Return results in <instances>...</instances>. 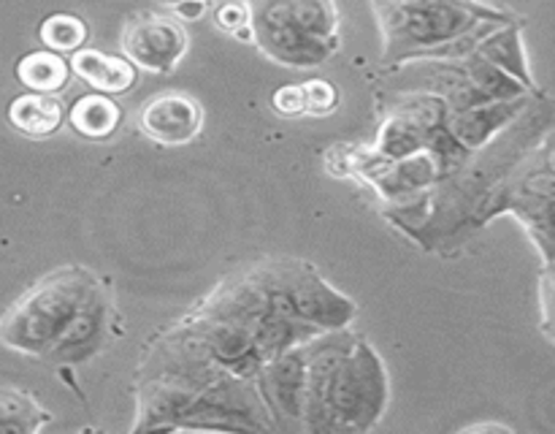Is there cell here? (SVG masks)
<instances>
[{"label":"cell","mask_w":555,"mask_h":434,"mask_svg":"<svg viewBox=\"0 0 555 434\" xmlns=\"http://www.w3.org/2000/svg\"><path fill=\"white\" fill-rule=\"evenodd\" d=\"M103 320L98 280L79 266L52 271L0 318V342L27 356L79 358Z\"/></svg>","instance_id":"obj_1"},{"label":"cell","mask_w":555,"mask_h":434,"mask_svg":"<svg viewBox=\"0 0 555 434\" xmlns=\"http://www.w3.org/2000/svg\"><path fill=\"white\" fill-rule=\"evenodd\" d=\"M201 125H204L201 103L184 92H163L141 108V130L157 144H190L201 133Z\"/></svg>","instance_id":"obj_2"},{"label":"cell","mask_w":555,"mask_h":434,"mask_svg":"<svg viewBox=\"0 0 555 434\" xmlns=\"http://www.w3.org/2000/svg\"><path fill=\"white\" fill-rule=\"evenodd\" d=\"M130 60L150 71H171L188 49V36L168 16H144L133 22L122 41Z\"/></svg>","instance_id":"obj_3"},{"label":"cell","mask_w":555,"mask_h":434,"mask_svg":"<svg viewBox=\"0 0 555 434\" xmlns=\"http://www.w3.org/2000/svg\"><path fill=\"white\" fill-rule=\"evenodd\" d=\"M70 68L81 76L90 87L106 95H117L133 87L135 68L130 60L114 58V54H103L98 49H81L70 60Z\"/></svg>","instance_id":"obj_4"},{"label":"cell","mask_w":555,"mask_h":434,"mask_svg":"<svg viewBox=\"0 0 555 434\" xmlns=\"http://www.w3.org/2000/svg\"><path fill=\"white\" fill-rule=\"evenodd\" d=\"M9 123L30 139H47L63 125V103L47 92H25L9 103Z\"/></svg>","instance_id":"obj_5"},{"label":"cell","mask_w":555,"mask_h":434,"mask_svg":"<svg viewBox=\"0 0 555 434\" xmlns=\"http://www.w3.org/2000/svg\"><path fill=\"white\" fill-rule=\"evenodd\" d=\"M119 117L122 112L106 92H90L70 106L68 123L85 139H108L117 130Z\"/></svg>","instance_id":"obj_6"},{"label":"cell","mask_w":555,"mask_h":434,"mask_svg":"<svg viewBox=\"0 0 555 434\" xmlns=\"http://www.w3.org/2000/svg\"><path fill=\"white\" fill-rule=\"evenodd\" d=\"M16 79L33 92H60L70 79V63L60 58L52 49H38V52L25 54L16 63Z\"/></svg>","instance_id":"obj_7"},{"label":"cell","mask_w":555,"mask_h":434,"mask_svg":"<svg viewBox=\"0 0 555 434\" xmlns=\"http://www.w3.org/2000/svg\"><path fill=\"white\" fill-rule=\"evenodd\" d=\"M49 412L25 391L0 385V434H33L47 426Z\"/></svg>","instance_id":"obj_8"},{"label":"cell","mask_w":555,"mask_h":434,"mask_svg":"<svg viewBox=\"0 0 555 434\" xmlns=\"http://www.w3.org/2000/svg\"><path fill=\"white\" fill-rule=\"evenodd\" d=\"M38 36L52 52H79L81 43L87 41V25L74 14H52L41 22Z\"/></svg>","instance_id":"obj_9"},{"label":"cell","mask_w":555,"mask_h":434,"mask_svg":"<svg viewBox=\"0 0 555 434\" xmlns=\"http://www.w3.org/2000/svg\"><path fill=\"white\" fill-rule=\"evenodd\" d=\"M304 95H307V114H314V117H323V114L334 112L336 101V87L331 81L323 79H312L304 85Z\"/></svg>","instance_id":"obj_10"},{"label":"cell","mask_w":555,"mask_h":434,"mask_svg":"<svg viewBox=\"0 0 555 434\" xmlns=\"http://www.w3.org/2000/svg\"><path fill=\"white\" fill-rule=\"evenodd\" d=\"M274 108L285 117H298V114H307V95H304V85H287L280 87L271 98Z\"/></svg>","instance_id":"obj_11"},{"label":"cell","mask_w":555,"mask_h":434,"mask_svg":"<svg viewBox=\"0 0 555 434\" xmlns=\"http://www.w3.org/2000/svg\"><path fill=\"white\" fill-rule=\"evenodd\" d=\"M542 329L555 340V266L547 264L542 275Z\"/></svg>","instance_id":"obj_12"},{"label":"cell","mask_w":555,"mask_h":434,"mask_svg":"<svg viewBox=\"0 0 555 434\" xmlns=\"http://www.w3.org/2000/svg\"><path fill=\"white\" fill-rule=\"evenodd\" d=\"M244 22H247V11H244V5L225 3L220 11H217V25H220L222 30L236 33Z\"/></svg>","instance_id":"obj_13"},{"label":"cell","mask_w":555,"mask_h":434,"mask_svg":"<svg viewBox=\"0 0 555 434\" xmlns=\"http://www.w3.org/2000/svg\"><path fill=\"white\" fill-rule=\"evenodd\" d=\"M464 432H513V429L502 423H477V426H466Z\"/></svg>","instance_id":"obj_14"}]
</instances>
